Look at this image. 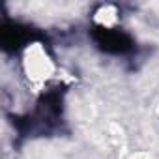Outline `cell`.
I'll use <instances>...</instances> for the list:
<instances>
[{"mask_svg": "<svg viewBox=\"0 0 159 159\" xmlns=\"http://www.w3.org/2000/svg\"><path fill=\"white\" fill-rule=\"evenodd\" d=\"M19 66L28 88L41 92L49 88L60 73V67L43 41H28L19 56Z\"/></svg>", "mask_w": 159, "mask_h": 159, "instance_id": "6da1fadb", "label": "cell"}, {"mask_svg": "<svg viewBox=\"0 0 159 159\" xmlns=\"http://www.w3.org/2000/svg\"><path fill=\"white\" fill-rule=\"evenodd\" d=\"M92 21L101 28H114L120 23V10L114 4H101L92 13Z\"/></svg>", "mask_w": 159, "mask_h": 159, "instance_id": "7a4b0ae2", "label": "cell"}, {"mask_svg": "<svg viewBox=\"0 0 159 159\" xmlns=\"http://www.w3.org/2000/svg\"><path fill=\"white\" fill-rule=\"evenodd\" d=\"M125 159H157L152 152H148V150H135V152H131Z\"/></svg>", "mask_w": 159, "mask_h": 159, "instance_id": "3957f363", "label": "cell"}]
</instances>
